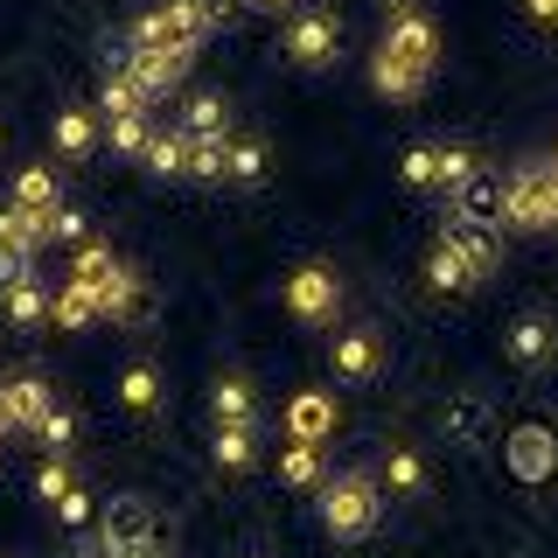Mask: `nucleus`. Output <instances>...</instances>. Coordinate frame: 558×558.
I'll list each match as a JSON object with an SVG mask.
<instances>
[{
	"mask_svg": "<svg viewBox=\"0 0 558 558\" xmlns=\"http://www.w3.org/2000/svg\"><path fill=\"white\" fill-rule=\"evenodd\" d=\"M49 412H57V391H49L43 377H8L0 384V418H8V433H43Z\"/></svg>",
	"mask_w": 558,
	"mask_h": 558,
	"instance_id": "6e6552de",
	"label": "nucleus"
},
{
	"mask_svg": "<svg viewBox=\"0 0 558 558\" xmlns=\"http://www.w3.org/2000/svg\"><path fill=\"white\" fill-rule=\"evenodd\" d=\"M287 314L301 328H336V314H342V272L322 266V258L293 266L287 272Z\"/></svg>",
	"mask_w": 558,
	"mask_h": 558,
	"instance_id": "f03ea898",
	"label": "nucleus"
},
{
	"mask_svg": "<svg viewBox=\"0 0 558 558\" xmlns=\"http://www.w3.org/2000/svg\"><path fill=\"white\" fill-rule=\"evenodd\" d=\"M49 238H63V244H92V238H84V217H77V209H49Z\"/></svg>",
	"mask_w": 558,
	"mask_h": 558,
	"instance_id": "4c0bfd02",
	"label": "nucleus"
},
{
	"mask_svg": "<svg viewBox=\"0 0 558 558\" xmlns=\"http://www.w3.org/2000/svg\"><path fill=\"white\" fill-rule=\"evenodd\" d=\"M328 426H336V405H328L322 391H307V398H293V405H287V433H293L301 447H322Z\"/></svg>",
	"mask_w": 558,
	"mask_h": 558,
	"instance_id": "412c9836",
	"label": "nucleus"
},
{
	"mask_svg": "<svg viewBox=\"0 0 558 558\" xmlns=\"http://www.w3.org/2000/svg\"><path fill=\"white\" fill-rule=\"evenodd\" d=\"M440 238L468 258V272H475V279H496V258H502L496 252V231H482V223H447Z\"/></svg>",
	"mask_w": 558,
	"mask_h": 558,
	"instance_id": "f3484780",
	"label": "nucleus"
},
{
	"mask_svg": "<svg viewBox=\"0 0 558 558\" xmlns=\"http://www.w3.org/2000/svg\"><path fill=\"white\" fill-rule=\"evenodd\" d=\"M523 14H531L537 28H558V0H523Z\"/></svg>",
	"mask_w": 558,
	"mask_h": 558,
	"instance_id": "a19ab883",
	"label": "nucleus"
},
{
	"mask_svg": "<svg viewBox=\"0 0 558 558\" xmlns=\"http://www.w3.org/2000/svg\"><path fill=\"white\" fill-rule=\"evenodd\" d=\"M502 349H510L517 371H545L551 349H558V322H551L545 307H523L517 322H510V342H502Z\"/></svg>",
	"mask_w": 558,
	"mask_h": 558,
	"instance_id": "1a4fd4ad",
	"label": "nucleus"
},
{
	"mask_svg": "<svg viewBox=\"0 0 558 558\" xmlns=\"http://www.w3.org/2000/svg\"><path fill=\"white\" fill-rule=\"evenodd\" d=\"M105 133H112V147H119V154L147 161V147H154V119H147V112H126V119H112Z\"/></svg>",
	"mask_w": 558,
	"mask_h": 558,
	"instance_id": "2f4dec72",
	"label": "nucleus"
},
{
	"mask_svg": "<svg viewBox=\"0 0 558 558\" xmlns=\"http://www.w3.org/2000/svg\"><path fill=\"white\" fill-rule=\"evenodd\" d=\"M92 147H98V112L92 105H63L57 112V154L63 161H84Z\"/></svg>",
	"mask_w": 558,
	"mask_h": 558,
	"instance_id": "a211bd4d",
	"label": "nucleus"
},
{
	"mask_svg": "<svg viewBox=\"0 0 558 558\" xmlns=\"http://www.w3.org/2000/svg\"><path fill=\"white\" fill-rule=\"evenodd\" d=\"M426 287H433V293H475L482 279L468 272V258H461V252H453V244L440 238V244L426 252Z\"/></svg>",
	"mask_w": 558,
	"mask_h": 558,
	"instance_id": "6ab92c4d",
	"label": "nucleus"
},
{
	"mask_svg": "<svg viewBox=\"0 0 558 558\" xmlns=\"http://www.w3.org/2000/svg\"><path fill=\"white\" fill-rule=\"evenodd\" d=\"M112 70H133L147 98H168V92H182V84H189V70H196V49L174 43V49H147V57H133V49H126Z\"/></svg>",
	"mask_w": 558,
	"mask_h": 558,
	"instance_id": "423d86ee",
	"label": "nucleus"
},
{
	"mask_svg": "<svg viewBox=\"0 0 558 558\" xmlns=\"http://www.w3.org/2000/svg\"><path fill=\"white\" fill-rule=\"evenodd\" d=\"M77 558H119V551H112V545H105V537H92V545H84Z\"/></svg>",
	"mask_w": 558,
	"mask_h": 558,
	"instance_id": "37998d69",
	"label": "nucleus"
},
{
	"mask_svg": "<svg viewBox=\"0 0 558 558\" xmlns=\"http://www.w3.org/2000/svg\"><path fill=\"white\" fill-rule=\"evenodd\" d=\"M502 196H510V182L482 168L468 189H453V223H482V231H488V223H502Z\"/></svg>",
	"mask_w": 558,
	"mask_h": 558,
	"instance_id": "9b49d317",
	"label": "nucleus"
},
{
	"mask_svg": "<svg viewBox=\"0 0 558 558\" xmlns=\"http://www.w3.org/2000/svg\"><path fill=\"white\" fill-rule=\"evenodd\" d=\"M426 461H418V447L412 440H391V447H384V461H377V488H384V496H398V502H418V496H426Z\"/></svg>",
	"mask_w": 558,
	"mask_h": 558,
	"instance_id": "9d476101",
	"label": "nucleus"
},
{
	"mask_svg": "<svg viewBox=\"0 0 558 558\" xmlns=\"http://www.w3.org/2000/svg\"><path fill=\"white\" fill-rule=\"evenodd\" d=\"M551 468H558L551 433H545V426H517V433H510V475H517V482H545Z\"/></svg>",
	"mask_w": 558,
	"mask_h": 558,
	"instance_id": "ddd939ff",
	"label": "nucleus"
},
{
	"mask_svg": "<svg viewBox=\"0 0 558 558\" xmlns=\"http://www.w3.org/2000/svg\"><path fill=\"white\" fill-rule=\"evenodd\" d=\"M371 92L377 98H418V92H426V77H418L412 63H398V57H384V49H377V57H371Z\"/></svg>",
	"mask_w": 558,
	"mask_h": 558,
	"instance_id": "5701e85b",
	"label": "nucleus"
},
{
	"mask_svg": "<svg viewBox=\"0 0 558 558\" xmlns=\"http://www.w3.org/2000/svg\"><path fill=\"white\" fill-rule=\"evenodd\" d=\"M209 461H217V475H252L258 468V426H217Z\"/></svg>",
	"mask_w": 558,
	"mask_h": 558,
	"instance_id": "dca6fc26",
	"label": "nucleus"
},
{
	"mask_svg": "<svg viewBox=\"0 0 558 558\" xmlns=\"http://www.w3.org/2000/svg\"><path fill=\"white\" fill-rule=\"evenodd\" d=\"M336 49H342V22H336V14H328V8H293V22H287V63L293 70H328Z\"/></svg>",
	"mask_w": 558,
	"mask_h": 558,
	"instance_id": "39448f33",
	"label": "nucleus"
},
{
	"mask_svg": "<svg viewBox=\"0 0 558 558\" xmlns=\"http://www.w3.org/2000/svg\"><path fill=\"white\" fill-rule=\"evenodd\" d=\"M22 209H63V189H57V168H22L14 174V196Z\"/></svg>",
	"mask_w": 558,
	"mask_h": 558,
	"instance_id": "a878e982",
	"label": "nucleus"
},
{
	"mask_svg": "<svg viewBox=\"0 0 558 558\" xmlns=\"http://www.w3.org/2000/svg\"><path fill=\"white\" fill-rule=\"evenodd\" d=\"M133 314H140V279H133V266H119L98 287V322H133Z\"/></svg>",
	"mask_w": 558,
	"mask_h": 558,
	"instance_id": "393cba45",
	"label": "nucleus"
},
{
	"mask_svg": "<svg viewBox=\"0 0 558 558\" xmlns=\"http://www.w3.org/2000/svg\"><path fill=\"white\" fill-rule=\"evenodd\" d=\"M209 412H217V426H258V391H252V377H217L209 384Z\"/></svg>",
	"mask_w": 558,
	"mask_h": 558,
	"instance_id": "4468645a",
	"label": "nucleus"
},
{
	"mask_svg": "<svg viewBox=\"0 0 558 558\" xmlns=\"http://www.w3.org/2000/svg\"><path fill=\"white\" fill-rule=\"evenodd\" d=\"M384 517V488H377V468H342L336 482H322V531L336 545H356L371 537Z\"/></svg>",
	"mask_w": 558,
	"mask_h": 558,
	"instance_id": "f257e3e1",
	"label": "nucleus"
},
{
	"mask_svg": "<svg viewBox=\"0 0 558 558\" xmlns=\"http://www.w3.org/2000/svg\"><path fill=\"white\" fill-rule=\"evenodd\" d=\"M482 174V161H475V147H440V189L453 196V189H468Z\"/></svg>",
	"mask_w": 558,
	"mask_h": 558,
	"instance_id": "f704fd0d",
	"label": "nucleus"
},
{
	"mask_svg": "<svg viewBox=\"0 0 558 558\" xmlns=\"http://www.w3.org/2000/svg\"><path fill=\"white\" fill-rule=\"evenodd\" d=\"M0 307H8V322L14 328H43V322H57V301H49V287H43V279H14V287L8 293H0Z\"/></svg>",
	"mask_w": 558,
	"mask_h": 558,
	"instance_id": "2eb2a0df",
	"label": "nucleus"
},
{
	"mask_svg": "<svg viewBox=\"0 0 558 558\" xmlns=\"http://www.w3.org/2000/svg\"><path fill=\"white\" fill-rule=\"evenodd\" d=\"M126 258H112V244H77V266H70V279H84V287H105Z\"/></svg>",
	"mask_w": 558,
	"mask_h": 558,
	"instance_id": "473e14b6",
	"label": "nucleus"
},
{
	"mask_svg": "<svg viewBox=\"0 0 558 558\" xmlns=\"http://www.w3.org/2000/svg\"><path fill=\"white\" fill-rule=\"evenodd\" d=\"M35 440H43L49 453H63V461H70V440H77V412H70V405H57V412L43 418V433H35Z\"/></svg>",
	"mask_w": 558,
	"mask_h": 558,
	"instance_id": "e433bc0d",
	"label": "nucleus"
},
{
	"mask_svg": "<svg viewBox=\"0 0 558 558\" xmlns=\"http://www.w3.org/2000/svg\"><path fill=\"white\" fill-rule=\"evenodd\" d=\"M57 517L70 523V531H84V523H92V496H84V488H70V496L57 502Z\"/></svg>",
	"mask_w": 558,
	"mask_h": 558,
	"instance_id": "58836bf2",
	"label": "nucleus"
},
{
	"mask_svg": "<svg viewBox=\"0 0 558 558\" xmlns=\"http://www.w3.org/2000/svg\"><path fill=\"white\" fill-rule=\"evenodd\" d=\"M70 488H77V475H70V461H63V453H49V461L35 468V496H43V502H63Z\"/></svg>",
	"mask_w": 558,
	"mask_h": 558,
	"instance_id": "c9c22d12",
	"label": "nucleus"
},
{
	"mask_svg": "<svg viewBox=\"0 0 558 558\" xmlns=\"http://www.w3.org/2000/svg\"><path fill=\"white\" fill-rule=\"evenodd\" d=\"M182 133H189V140H223V133H238V126H231V105H223L217 92H196V98H189Z\"/></svg>",
	"mask_w": 558,
	"mask_h": 558,
	"instance_id": "4be33fe9",
	"label": "nucleus"
},
{
	"mask_svg": "<svg viewBox=\"0 0 558 558\" xmlns=\"http://www.w3.org/2000/svg\"><path fill=\"white\" fill-rule=\"evenodd\" d=\"M510 231H558V168H517L510 196H502Z\"/></svg>",
	"mask_w": 558,
	"mask_h": 558,
	"instance_id": "7ed1b4c3",
	"label": "nucleus"
},
{
	"mask_svg": "<svg viewBox=\"0 0 558 558\" xmlns=\"http://www.w3.org/2000/svg\"><path fill=\"white\" fill-rule=\"evenodd\" d=\"M0 440H8V418H0Z\"/></svg>",
	"mask_w": 558,
	"mask_h": 558,
	"instance_id": "c03bdc74",
	"label": "nucleus"
},
{
	"mask_svg": "<svg viewBox=\"0 0 558 558\" xmlns=\"http://www.w3.org/2000/svg\"><path fill=\"white\" fill-rule=\"evenodd\" d=\"M328 371L342 384H371L384 371V336L377 328H342V336L328 342Z\"/></svg>",
	"mask_w": 558,
	"mask_h": 558,
	"instance_id": "0eeeda50",
	"label": "nucleus"
},
{
	"mask_svg": "<svg viewBox=\"0 0 558 558\" xmlns=\"http://www.w3.org/2000/svg\"><path fill=\"white\" fill-rule=\"evenodd\" d=\"M14 279H28V252H8V244H0V293H8Z\"/></svg>",
	"mask_w": 558,
	"mask_h": 558,
	"instance_id": "ea45409f",
	"label": "nucleus"
},
{
	"mask_svg": "<svg viewBox=\"0 0 558 558\" xmlns=\"http://www.w3.org/2000/svg\"><path fill=\"white\" fill-rule=\"evenodd\" d=\"M189 174H196V182H231V133L223 140H189Z\"/></svg>",
	"mask_w": 558,
	"mask_h": 558,
	"instance_id": "c85d7f7f",
	"label": "nucleus"
},
{
	"mask_svg": "<svg viewBox=\"0 0 558 558\" xmlns=\"http://www.w3.org/2000/svg\"><path fill=\"white\" fill-rule=\"evenodd\" d=\"M98 537H105L112 551H133V545H147V537H154V517H147V502H140V496H119L112 510L98 517Z\"/></svg>",
	"mask_w": 558,
	"mask_h": 558,
	"instance_id": "f8f14e48",
	"label": "nucleus"
},
{
	"mask_svg": "<svg viewBox=\"0 0 558 558\" xmlns=\"http://www.w3.org/2000/svg\"><path fill=\"white\" fill-rule=\"evenodd\" d=\"M119 405H126V412H154V405H161V371H154L147 356L126 363V377H119Z\"/></svg>",
	"mask_w": 558,
	"mask_h": 558,
	"instance_id": "b1692460",
	"label": "nucleus"
},
{
	"mask_svg": "<svg viewBox=\"0 0 558 558\" xmlns=\"http://www.w3.org/2000/svg\"><path fill=\"white\" fill-rule=\"evenodd\" d=\"M92 322H98V287L63 279V287H57V328H92Z\"/></svg>",
	"mask_w": 558,
	"mask_h": 558,
	"instance_id": "bb28decb",
	"label": "nucleus"
},
{
	"mask_svg": "<svg viewBox=\"0 0 558 558\" xmlns=\"http://www.w3.org/2000/svg\"><path fill=\"white\" fill-rule=\"evenodd\" d=\"M231 182L238 189L266 182V140H258V133H231Z\"/></svg>",
	"mask_w": 558,
	"mask_h": 558,
	"instance_id": "c756f323",
	"label": "nucleus"
},
{
	"mask_svg": "<svg viewBox=\"0 0 558 558\" xmlns=\"http://www.w3.org/2000/svg\"><path fill=\"white\" fill-rule=\"evenodd\" d=\"M279 482H287V488H322V447L287 440V447H279Z\"/></svg>",
	"mask_w": 558,
	"mask_h": 558,
	"instance_id": "cd10ccee",
	"label": "nucleus"
},
{
	"mask_svg": "<svg viewBox=\"0 0 558 558\" xmlns=\"http://www.w3.org/2000/svg\"><path fill=\"white\" fill-rule=\"evenodd\" d=\"M147 174H189V133H154Z\"/></svg>",
	"mask_w": 558,
	"mask_h": 558,
	"instance_id": "72a5a7b5",
	"label": "nucleus"
},
{
	"mask_svg": "<svg viewBox=\"0 0 558 558\" xmlns=\"http://www.w3.org/2000/svg\"><path fill=\"white\" fill-rule=\"evenodd\" d=\"M244 14H293V0H238Z\"/></svg>",
	"mask_w": 558,
	"mask_h": 558,
	"instance_id": "79ce46f5",
	"label": "nucleus"
},
{
	"mask_svg": "<svg viewBox=\"0 0 558 558\" xmlns=\"http://www.w3.org/2000/svg\"><path fill=\"white\" fill-rule=\"evenodd\" d=\"M147 92H140V77H133V70H112V63H105V84H98V112L105 119H126V112H147Z\"/></svg>",
	"mask_w": 558,
	"mask_h": 558,
	"instance_id": "aec40b11",
	"label": "nucleus"
},
{
	"mask_svg": "<svg viewBox=\"0 0 558 558\" xmlns=\"http://www.w3.org/2000/svg\"><path fill=\"white\" fill-rule=\"evenodd\" d=\"M384 57H398V63H412L418 77L433 70V57H440V28H433V14L418 8V0H391V22H384Z\"/></svg>",
	"mask_w": 558,
	"mask_h": 558,
	"instance_id": "20e7f679",
	"label": "nucleus"
},
{
	"mask_svg": "<svg viewBox=\"0 0 558 558\" xmlns=\"http://www.w3.org/2000/svg\"><path fill=\"white\" fill-rule=\"evenodd\" d=\"M398 182H405V189H440V140H418V147H405Z\"/></svg>",
	"mask_w": 558,
	"mask_h": 558,
	"instance_id": "7c9ffc66",
	"label": "nucleus"
}]
</instances>
